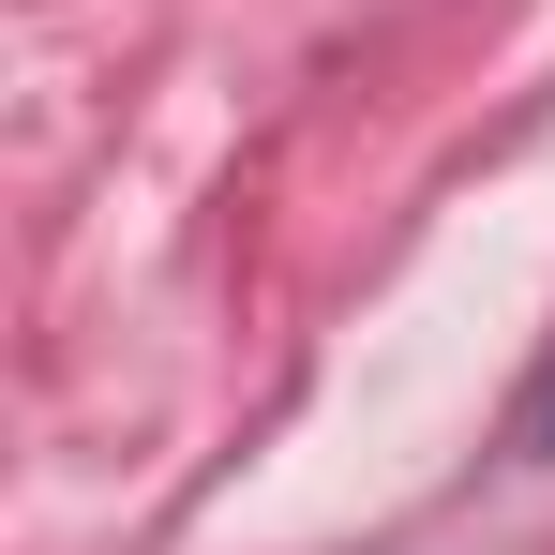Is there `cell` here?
I'll list each match as a JSON object with an SVG mask.
<instances>
[]
</instances>
